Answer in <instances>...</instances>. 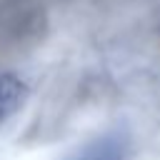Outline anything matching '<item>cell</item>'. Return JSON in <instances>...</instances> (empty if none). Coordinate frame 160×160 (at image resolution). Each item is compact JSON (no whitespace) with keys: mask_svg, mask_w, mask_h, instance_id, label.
Masks as SVG:
<instances>
[{"mask_svg":"<svg viewBox=\"0 0 160 160\" xmlns=\"http://www.w3.org/2000/svg\"><path fill=\"white\" fill-rule=\"evenodd\" d=\"M128 148H130V140L125 130H108L88 140L70 155H65L62 160H125Z\"/></svg>","mask_w":160,"mask_h":160,"instance_id":"1","label":"cell"},{"mask_svg":"<svg viewBox=\"0 0 160 160\" xmlns=\"http://www.w3.org/2000/svg\"><path fill=\"white\" fill-rule=\"evenodd\" d=\"M28 82L8 70H0V122L15 115L28 100Z\"/></svg>","mask_w":160,"mask_h":160,"instance_id":"2","label":"cell"}]
</instances>
